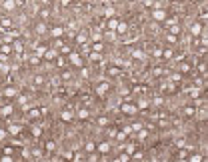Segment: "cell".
<instances>
[{
	"label": "cell",
	"instance_id": "7bdbcfd3",
	"mask_svg": "<svg viewBox=\"0 0 208 162\" xmlns=\"http://www.w3.org/2000/svg\"><path fill=\"white\" fill-rule=\"evenodd\" d=\"M60 52H62V54H70V52H72V48L66 46V44H62V46H60Z\"/></svg>",
	"mask_w": 208,
	"mask_h": 162
},
{
	"label": "cell",
	"instance_id": "bcb514c9",
	"mask_svg": "<svg viewBox=\"0 0 208 162\" xmlns=\"http://www.w3.org/2000/svg\"><path fill=\"white\" fill-rule=\"evenodd\" d=\"M44 52H46V48H44V46H38V48H36V56H44Z\"/></svg>",
	"mask_w": 208,
	"mask_h": 162
},
{
	"label": "cell",
	"instance_id": "5b68a950",
	"mask_svg": "<svg viewBox=\"0 0 208 162\" xmlns=\"http://www.w3.org/2000/svg\"><path fill=\"white\" fill-rule=\"evenodd\" d=\"M50 34H52V38H62V36H64V26H54V28H50Z\"/></svg>",
	"mask_w": 208,
	"mask_h": 162
},
{
	"label": "cell",
	"instance_id": "7a4b0ae2",
	"mask_svg": "<svg viewBox=\"0 0 208 162\" xmlns=\"http://www.w3.org/2000/svg\"><path fill=\"white\" fill-rule=\"evenodd\" d=\"M70 64H72L74 68H82V66H84V64H82L80 52H70Z\"/></svg>",
	"mask_w": 208,
	"mask_h": 162
},
{
	"label": "cell",
	"instance_id": "5bb4252c",
	"mask_svg": "<svg viewBox=\"0 0 208 162\" xmlns=\"http://www.w3.org/2000/svg\"><path fill=\"white\" fill-rule=\"evenodd\" d=\"M6 132H8V134H12V136H16V134H20V126H18V124H10Z\"/></svg>",
	"mask_w": 208,
	"mask_h": 162
},
{
	"label": "cell",
	"instance_id": "484cf974",
	"mask_svg": "<svg viewBox=\"0 0 208 162\" xmlns=\"http://www.w3.org/2000/svg\"><path fill=\"white\" fill-rule=\"evenodd\" d=\"M162 56H164V58H172L174 56V50H172V48H162Z\"/></svg>",
	"mask_w": 208,
	"mask_h": 162
},
{
	"label": "cell",
	"instance_id": "603a6c76",
	"mask_svg": "<svg viewBox=\"0 0 208 162\" xmlns=\"http://www.w3.org/2000/svg\"><path fill=\"white\" fill-rule=\"evenodd\" d=\"M2 6H4L6 10H12V8L16 6V0H4V2H2Z\"/></svg>",
	"mask_w": 208,
	"mask_h": 162
},
{
	"label": "cell",
	"instance_id": "52a82bcc",
	"mask_svg": "<svg viewBox=\"0 0 208 162\" xmlns=\"http://www.w3.org/2000/svg\"><path fill=\"white\" fill-rule=\"evenodd\" d=\"M96 150L100 152V154H108V152H110V144H108L106 140H104V142H98V144H96Z\"/></svg>",
	"mask_w": 208,
	"mask_h": 162
},
{
	"label": "cell",
	"instance_id": "f35d334b",
	"mask_svg": "<svg viewBox=\"0 0 208 162\" xmlns=\"http://www.w3.org/2000/svg\"><path fill=\"white\" fill-rule=\"evenodd\" d=\"M98 124L100 126H108V116H100L98 118Z\"/></svg>",
	"mask_w": 208,
	"mask_h": 162
},
{
	"label": "cell",
	"instance_id": "f6af8a7d",
	"mask_svg": "<svg viewBox=\"0 0 208 162\" xmlns=\"http://www.w3.org/2000/svg\"><path fill=\"white\" fill-rule=\"evenodd\" d=\"M142 126H144L142 122H134V124H132V126H130V128H132L134 132H138V130H140V128H142Z\"/></svg>",
	"mask_w": 208,
	"mask_h": 162
},
{
	"label": "cell",
	"instance_id": "11a10c76",
	"mask_svg": "<svg viewBox=\"0 0 208 162\" xmlns=\"http://www.w3.org/2000/svg\"><path fill=\"white\" fill-rule=\"evenodd\" d=\"M134 150H136V146H134V144H128V146H126V152H128V154H132Z\"/></svg>",
	"mask_w": 208,
	"mask_h": 162
},
{
	"label": "cell",
	"instance_id": "6f0895ef",
	"mask_svg": "<svg viewBox=\"0 0 208 162\" xmlns=\"http://www.w3.org/2000/svg\"><path fill=\"white\" fill-rule=\"evenodd\" d=\"M172 80L174 82H180V80H182V76H180V74H172Z\"/></svg>",
	"mask_w": 208,
	"mask_h": 162
},
{
	"label": "cell",
	"instance_id": "9c48e42d",
	"mask_svg": "<svg viewBox=\"0 0 208 162\" xmlns=\"http://www.w3.org/2000/svg\"><path fill=\"white\" fill-rule=\"evenodd\" d=\"M78 118H80V120H88V118H90V110H88V106H82L80 110H78Z\"/></svg>",
	"mask_w": 208,
	"mask_h": 162
},
{
	"label": "cell",
	"instance_id": "3957f363",
	"mask_svg": "<svg viewBox=\"0 0 208 162\" xmlns=\"http://www.w3.org/2000/svg\"><path fill=\"white\" fill-rule=\"evenodd\" d=\"M152 18H154L156 22H162V20L166 18V12L160 10V8H152Z\"/></svg>",
	"mask_w": 208,
	"mask_h": 162
},
{
	"label": "cell",
	"instance_id": "8fae6325",
	"mask_svg": "<svg viewBox=\"0 0 208 162\" xmlns=\"http://www.w3.org/2000/svg\"><path fill=\"white\" fill-rule=\"evenodd\" d=\"M12 112H14V106H12V104L2 106V108H0V114H2V116H10Z\"/></svg>",
	"mask_w": 208,
	"mask_h": 162
},
{
	"label": "cell",
	"instance_id": "f546056e",
	"mask_svg": "<svg viewBox=\"0 0 208 162\" xmlns=\"http://www.w3.org/2000/svg\"><path fill=\"white\" fill-rule=\"evenodd\" d=\"M88 60H90V62L100 60V52H88Z\"/></svg>",
	"mask_w": 208,
	"mask_h": 162
},
{
	"label": "cell",
	"instance_id": "44dd1931",
	"mask_svg": "<svg viewBox=\"0 0 208 162\" xmlns=\"http://www.w3.org/2000/svg\"><path fill=\"white\" fill-rule=\"evenodd\" d=\"M162 22H164V26L168 28V26H172V24H178V18H176V16H172V18H164Z\"/></svg>",
	"mask_w": 208,
	"mask_h": 162
},
{
	"label": "cell",
	"instance_id": "ac0fdd59",
	"mask_svg": "<svg viewBox=\"0 0 208 162\" xmlns=\"http://www.w3.org/2000/svg\"><path fill=\"white\" fill-rule=\"evenodd\" d=\"M136 108H138V110H146V108H148V100H146V98H138Z\"/></svg>",
	"mask_w": 208,
	"mask_h": 162
},
{
	"label": "cell",
	"instance_id": "83f0119b",
	"mask_svg": "<svg viewBox=\"0 0 208 162\" xmlns=\"http://www.w3.org/2000/svg\"><path fill=\"white\" fill-rule=\"evenodd\" d=\"M84 150L86 152H94L96 150V142H86V144H84Z\"/></svg>",
	"mask_w": 208,
	"mask_h": 162
},
{
	"label": "cell",
	"instance_id": "9a60e30c",
	"mask_svg": "<svg viewBox=\"0 0 208 162\" xmlns=\"http://www.w3.org/2000/svg\"><path fill=\"white\" fill-rule=\"evenodd\" d=\"M186 158H188L190 162H204V160H206L202 154H190V156H186Z\"/></svg>",
	"mask_w": 208,
	"mask_h": 162
},
{
	"label": "cell",
	"instance_id": "4316f807",
	"mask_svg": "<svg viewBox=\"0 0 208 162\" xmlns=\"http://www.w3.org/2000/svg\"><path fill=\"white\" fill-rule=\"evenodd\" d=\"M12 50H16V52H22L24 46H22V40H16L14 44H12Z\"/></svg>",
	"mask_w": 208,
	"mask_h": 162
},
{
	"label": "cell",
	"instance_id": "8992f818",
	"mask_svg": "<svg viewBox=\"0 0 208 162\" xmlns=\"http://www.w3.org/2000/svg\"><path fill=\"white\" fill-rule=\"evenodd\" d=\"M106 76H122V70L118 66H106Z\"/></svg>",
	"mask_w": 208,
	"mask_h": 162
},
{
	"label": "cell",
	"instance_id": "6da1fadb",
	"mask_svg": "<svg viewBox=\"0 0 208 162\" xmlns=\"http://www.w3.org/2000/svg\"><path fill=\"white\" fill-rule=\"evenodd\" d=\"M120 112H124V114H128V116H134L136 112H138V108H136V104H130L128 100H124L122 104H120V108H118Z\"/></svg>",
	"mask_w": 208,
	"mask_h": 162
},
{
	"label": "cell",
	"instance_id": "816d5d0a",
	"mask_svg": "<svg viewBox=\"0 0 208 162\" xmlns=\"http://www.w3.org/2000/svg\"><path fill=\"white\" fill-rule=\"evenodd\" d=\"M198 116H200L202 120H206V108H200V110H198Z\"/></svg>",
	"mask_w": 208,
	"mask_h": 162
},
{
	"label": "cell",
	"instance_id": "4dcf8cb0",
	"mask_svg": "<svg viewBox=\"0 0 208 162\" xmlns=\"http://www.w3.org/2000/svg\"><path fill=\"white\" fill-rule=\"evenodd\" d=\"M28 116H30V118H38V116H42V112H40V108H32V110L28 112Z\"/></svg>",
	"mask_w": 208,
	"mask_h": 162
},
{
	"label": "cell",
	"instance_id": "680465c9",
	"mask_svg": "<svg viewBox=\"0 0 208 162\" xmlns=\"http://www.w3.org/2000/svg\"><path fill=\"white\" fill-rule=\"evenodd\" d=\"M42 82H44L42 76H36V78H34V84H42Z\"/></svg>",
	"mask_w": 208,
	"mask_h": 162
},
{
	"label": "cell",
	"instance_id": "91938a15",
	"mask_svg": "<svg viewBox=\"0 0 208 162\" xmlns=\"http://www.w3.org/2000/svg\"><path fill=\"white\" fill-rule=\"evenodd\" d=\"M4 154H10L12 156V146H6V148H4Z\"/></svg>",
	"mask_w": 208,
	"mask_h": 162
},
{
	"label": "cell",
	"instance_id": "c3c4849f",
	"mask_svg": "<svg viewBox=\"0 0 208 162\" xmlns=\"http://www.w3.org/2000/svg\"><path fill=\"white\" fill-rule=\"evenodd\" d=\"M198 72H200L202 76H206V64H198Z\"/></svg>",
	"mask_w": 208,
	"mask_h": 162
},
{
	"label": "cell",
	"instance_id": "30bf717a",
	"mask_svg": "<svg viewBox=\"0 0 208 162\" xmlns=\"http://www.w3.org/2000/svg\"><path fill=\"white\" fill-rule=\"evenodd\" d=\"M60 118H62L64 122H70V120H74V112H70V110H64V112H60Z\"/></svg>",
	"mask_w": 208,
	"mask_h": 162
},
{
	"label": "cell",
	"instance_id": "03108f58",
	"mask_svg": "<svg viewBox=\"0 0 208 162\" xmlns=\"http://www.w3.org/2000/svg\"><path fill=\"white\" fill-rule=\"evenodd\" d=\"M46 2H52V0H46Z\"/></svg>",
	"mask_w": 208,
	"mask_h": 162
},
{
	"label": "cell",
	"instance_id": "836d02e7",
	"mask_svg": "<svg viewBox=\"0 0 208 162\" xmlns=\"http://www.w3.org/2000/svg\"><path fill=\"white\" fill-rule=\"evenodd\" d=\"M102 38H104L102 32H94L92 34V42H102Z\"/></svg>",
	"mask_w": 208,
	"mask_h": 162
},
{
	"label": "cell",
	"instance_id": "277c9868",
	"mask_svg": "<svg viewBox=\"0 0 208 162\" xmlns=\"http://www.w3.org/2000/svg\"><path fill=\"white\" fill-rule=\"evenodd\" d=\"M108 90H110V84H108V82H100V84L96 86V94H98V96H104Z\"/></svg>",
	"mask_w": 208,
	"mask_h": 162
},
{
	"label": "cell",
	"instance_id": "e575fe53",
	"mask_svg": "<svg viewBox=\"0 0 208 162\" xmlns=\"http://www.w3.org/2000/svg\"><path fill=\"white\" fill-rule=\"evenodd\" d=\"M46 150H48V152L56 150V142H54V140H48V142H46Z\"/></svg>",
	"mask_w": 208,
	"mask_h": 162
},
{
	"label": "cell",
	"instance_id": "7c38bea8",
	"mask_svg": "<svg viewBox=\"0 0 208 162\" xmlns=\"http://www.w3.org/2000/svg\"><path fill=\"white\" fill-rule=\"evenodd\" d=\"M126 30H128V24L126 22H118V26H116V32L122 36V34H126Z\"/></svg>",
	"mask_w": 208,
	"mask_h": 162
},
{
	"label": "cell",
	"instance_id": "ba28073f",
	"mask_svg": "<svg viewBox=\"0 0 208 162\" xmlns=\"http://www.w3.org/2000/svg\"><path fill=\"white\" fill-rule=\"evenodd\" d=\"M190 34L192 36H200L202 34V22H194L190 26Z\"/></svg>",
	"mask_w": 208,
	"mask_h": 162
},
{
	"label": "cell",
	"instance_id": "e7e4bbea",
	"mask_svg": "<svg viewBox=\"0 0 208 162\" xmlns=\"http://www.w3.org/2000/svg\"><path fill=\"white\" fill-rule=\"evenodd\" d=\"M4 136H6V130H0V140L4 138Z\"/></svg>",
	"mask_w": 208,
	"mask_h": 162
},
{
	"label": "cell",
	"instance_id": "1f68e13d",
	"mask_svg": "<svg viewBox=\"0 0 208 162\" xmlns=\"http://www.w3.org/2000/svg\"><path fill=\"white\" fill-rule=\"evenodd\" d=\"M0 24H2V28H12V20L10 18H2Z\"/></svg>",
	"mask_w": 208,
	"mask_h": 162
},
{
	"label": "cell",
	"instance_id": "7402d4cb",
	"mask_svg": "<svg viewBox=\"0 0 208 162\" xmlns=\"http://www.w3.org/2000/svg\"><path fill=\"white\" fill-rule=\"evenodd\" d=\"M116 26H118V20H116L114 16H112V18H108V30H112V32H114Z\"/></svg>",
	"mask_w": 208,
	"mask_h": 162
},
{
	"label": "cell",
	"instance_id": "d590c367",
	"mask_svg": "<svg viewBox=\"0 0 208 162\" xmlns=\"http://www.w3.org/2000/svg\"><path fill=\"white\" fill-rule=\"evenodd\" d=\"M44 32H46V24L44 22L38 24V26H36V34H44Z\"/></svg>",
	"mask_w": 208,
	"mask_h": 162
},
{
	"label": "cell",
	"instance_id": "d6986e66",
	"mask_svg": "<svg viewBox=\"0 0 208 162\" xmlns=\"http://www.w3.org/2000/svg\"><path fill=\"white\" fill-rule=\"evenodd\" d=\"M168 34L178 36V34H180V26H178V24H172V26H168Z\"/></svg>",
	"mask_w": 208,
	"mask_h": 162
},
{
	"label": "cell",
	"instance_id": "681fc988",
	"mask_svg": "<svg viewBox=\"0 0 208 162\" xmlns=\"http://www.w3.org/2000/svg\"><path fill=\"white\" fill-rule=\"evenodd\" d=\"M152 56L160 58V56H162V48H154V50H152Z\"/></svg>",
	"mask_w": 208,
	"mask_h": 162
},
{
	"label": "cell",
	"instance_id": "6125c7cd",
	"mask_svg": "<svg viewBox=\"0 0 208 162\" xmlns=\"http://www.w3.org/2000/svg\"><path fill=\"white\" fill-rule=\"evenodd\" d=\"M162 74V68H154V76H160Z\"/></svg>",
	"mask_w": 208,
	"mask_h": 162
},
{
	"label": "cell",
	"instance_id": "60d3db41",
	"mask_svg": "<svg viewBox=\"0 0 208 162\" xmlns=\"http://www.w3.org/2000/svg\"><path fill=\"white\" fill-rule=\"evenodd\" d=\"M188 144H186V140H182V138H178L176 140V148H186Z\"/></svg>",
	"mask_w": 208,
	"mask_h": 162
},
{
	"label": "cell",
	"instance_id": "d6a6232c",
	"mask_svg": "<svg viewBox=\"0 0 208 162\" xmlns=\"http://www.w3.org/2000/svg\"><path fill=\"white\" fill-rule=\"evenodd\" d=\"M130 160V154L128 152H120V156H118V162H128Z\"/></svg>",
	"mask_w": 208,
	"mask_h": 162
},
{
	"label": "cell",
	"instance_id": "f1b7e54d",
	"mask_svg": "<svg viewBox=\"0 0 208 162\" xmlns=\"http://www.w3.org/2000/svg\"><path fill=\"white\" fill-rule=\"evenodd\" d=\"M86 40H88V34H86V32H82V34L76 36V42H78V44H84Z\"/></svg>",
	"mask_w": 208,
	"mask_h": 162
},
{
	"label": "cell",
	"instance_id": "be15d7a7",
	"mask_svg": "<svg viewBox=\"0 0 208 162\" xmlns=\"http://www.w3.org/2000/svg\"><path fill=\"white\" fill-rule=\"evenodd\" d=\"M70 2H72V0H60V4H62V6H68Z\"/></svg>",
	"mask_w": 208,
	"mask_h": 162
},
{
	"label": "cell",
	"instance_id": "9f6ffc18",
	"mask_svg": "<svg viewBox=\"0 0 208 162\" xmlns=\"http://www.w3.org/2000/svg\"><path fill=\"white\" fill-rule=\"evenodd\" d=\"M82 76H84V78H88V76H90V70H88V68H82Z\"/></svg>",
	"mask_w": 208,
	"mask_h": 162
},
{
	"label": "cell",
	"instance_id": "ab89813d",
	"mask_svg": "<svg viewBox=\"0 0 208 162\" xmlns=\"http://www.w3.org/2000/svg\"><path fill=\"white\" fill-rule=\"evenodd\" d=\"M126 136H128V134L124 132V130H122V132H116V138L120 140V142H124V140H126Z\"/></svg>",
	"mask_w": 208,
	"mask_h": 162
},
{
	"label": "cell",
	"instance_id": "4fadbf2b",
	"mask_svg": "<svg viewBox=\"0 0 208 162\" xmlns=\"http://www.w3.org/2000/svg\"><path fill=\"white\" fill-rule=\"evenodd\" d=\"M0 52H2V54H12V44H8V42L0 44Z\"/></svg>",
	"mask_w": 208,
	"mask_h": 162
},
{
	"label": "cell",
	"instance_id": "ffe728a7",
	"mask_svg": "<svg viewBox=\"0 0 208 162\" xmlns=\"http://www.w3.org/2000/svg\"><path fill=\"white\" fill-rule=\"evenodd\" d=\"M90 48H92V52H102V50H104V44H102V42H92Z\"/></svg>",
	"mask_w": 208,
	"mask_h": 162
},
{
	"label": "cell",
	"instance_id": "db71d44e",
	"mask_svg": "<svg viewBox=\"0 0 208 162\" xmlns=\"http://www.w3.org/2000/svg\"><path fill=\"white\" fill-rule=\"evenodd\" d=\"M64 64H66V62H64V58H62V56H58V60H56V66H58V68H62Z\"/></svg>",
	"mask_w": 208,
	"mask_h": 162
},
{
	"label": "cell",
	"instance_id": "8d00e7d4",
	"mask_svg": "<svg viewBox=\"0 0 208 162\" xmlns=\"http://www.w3.org/2000/svg\"><path fill=\"white\" fill-rule=\"evenodd\" d=\"M104 16H106V18H112V16H114V8H112V6H108V8L104 10Z\"/></svg>",
	"mask_w": 208,
	"mask_h": 162
},
{
	"label": "cell",
	"instance_id": "cb8c5ba5",
	"mask_svg": "<svg viewBox=\"0 0 208 162\" xmlns=\"http://www.w3.org/2000/svg\"><path fill=\"white\" fill-rule=\"evenodd\" d=\"M146 136H148V130H146V128L142 126V128L138 130V140L142 142V140H146Z\"/></svg>",
	"mask_w": 208,
	"mask_h": 162
},
{
	"label": "cell",
	"instance_id": "f907efd6",
	"mask_svg": "<svg viewBox=\"0 0 208 162\" xmlns=\"http://www.w3.org/2000/svg\"><path fill=\"white\" fill-rule=\"evenodd\" d=\"M70 78H72V72H68V70L62 72V80H70Z\"/></svg>",
	"mask_w": 208,
	"mask_h": 162
},
{
	"label": "cell",
	"instance_id": "2e32d148",
	"mask_svg": "<svg viewBox=\"0 0 208 162\" xmlns=\"http://www.w3.org/2000/svg\"><path fill=\"white\" fill-rule=\"evenodd\" d=\"M44 56H46L48 60H54V58L58 56V50H56V48H50V50H46V52H44Z\"/></svg>",
	"mask_w": 208,
	"mask_h": 162
},
{
	"label": "cell",
	"instance_id": "ee69618b",
	"mask_svg": "<svg viewBox=\"0 0 208 162\" xmlns=\"http://www.w3.org/2000/svg\"><path fill=\"white\" fill-rule=\"evenodd\" d=\"M40 16H42V18H48V16H50V8H42V10H40Z\"/></svg>",
	"mask_w": 208,
	"mask_h": 162
},
{
	"label": "cell",
	"instance_id": "d4e9b609",
	"mask_svg": "<svg viewBox=\"0 0 208 162\" xmlns=\"http://www.w3.org/2000/svg\"><path fill=\"white\" fill-rule=\"evenodd\" d=\"M16 88H6V90H4V96H6V98H14V96H16Z\"/></svg>",
	"mask_w": 208,
	"mask_h": 162
},
{
	"label": "cell",
	"instance_id": "74e56055",
	"mask_svg": "<svg viewBox=\"0 0 208 162\" xmlns=\"http://www.w3.org/2000/svg\"><path fill=\"white\" fill-rule=\"evenodd\" d=\"M132 58H138V60H142V58H144V52H142V50H134V52H132Z\"/></svg>",
	"mask_w": 208,
	"mask_h": 162
},
{
	"label": "cell",
	"instance_id": "e0dca14e",
	"mask_svg": "<svg viewBox=\"0 0 208 162\" xmlns=\"http://www.w3.org/2000/svg\"><path fill=\"white\" fill-rule=\"evenodd\" d=\"M194 106H184V110H182V114L186 116V118H190V116H194Z\"/></svg>",
	"mask_w": 208,
	"mask_h": 162
},
{
	"label": "cell",
	"instance_id": "f5cc1de1",
	"mask_svg": "<svg viewBox=\"0 0 208 162\" xmlns=\"http://www.w3.org/2000/svg\"><path fill=\"white\" fill-rule=\"evenodd\" d=\"M40 134H42V128H32V136H36V138H38Z\"/></svg>",
	"mask_w": 208,
	"mask_h": 162
},
{
	"label": "cell",
	"instance_id": "b9f144b4",
	"mask_svg": "<svg viewBox=\"0 0 208 162\" xmlns=\"http://www.w3.org/2000/svg\"><path fill=\"white\" fill-rule=\"evenodd\" d=\"M166 40H168L170 44H176V42H178V36H174V34H168V36H166Z\"/></svg>",
	"mask_w": 208,
	"mask_h": 162
},
{
	"label": "cell",
	"instance_id": "94428289",
	"mask_svg": "<svg viewBox=\"0 0 208 162\" xmlns=\"http://www.w3.org/2000/svg\"><path fill=\"white\" fill-rule=\"evenodd\" d=\"M162 102H164V100H162V98H154V104H156V106H160Z\"/></svg>",
	"mask_w": 208,
	"mask_h": 162
},
{
	"label": "cell",
	"instance_id": "7dc6e473",
	"mask_svg": "<svg viewBox=\"0 0 208 162\" xmlns=\"http://www.w3.org/2000/svg\"><path fill=\"white\" fill-rule=\"evenodd\" d=\"M180 70H182V72H190V70H192V66H190L188 62H184V64L180 66Z\"/></svg>",
	"mask_w": 208,
	"mask_h": 162
}]
</instances>
